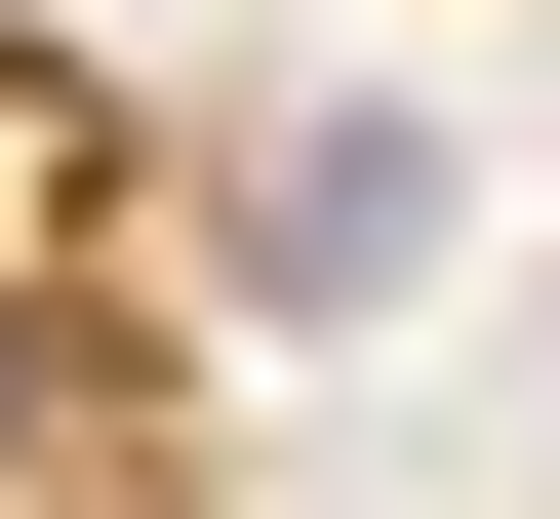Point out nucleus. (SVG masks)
Wrapping results in <instances>:
<instances>
[{
  "instance_id": "f03ea898",
  "label": "nucleus",
  "mask_w": 560,
  "mask_h": 519,
  "mask_svg": "<svg viewBox=\"0 0 560 519\" xmlns=\"http://www.w3.org/2000/svg\"><path fill=\"white\" fill-rule=\"evenodd\" d=\"M0 439H40V280H0Z\"/></svg>"
},
{
  "instance_id": "f257e3e1",
  "label": "nucleus",
  "mask_w": 560,
  "mask_h": 519,
  "mask_svg": "<svg viewBox=\"0 0 560 519\" xmlns=\"http://www.w3.org/2000/svg\"><path fill=\"white\" fill-rule=\"evenodd\" d=\"M40 200H81V120H40V81H0V240H40Z\"/></svg>"
}]
</instances>
